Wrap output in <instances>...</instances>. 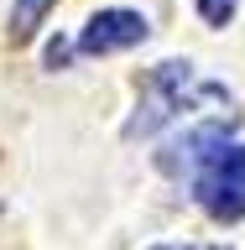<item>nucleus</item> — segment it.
I'll return each instance as SVG.
<instances>
[{
  "instance_id": "6e6552de",
  "label": "nucleus",
  "mask_w": 245,
  "mask_h": 250,
  "mask_svg": "<svg viewBox=\"0 0 245 250\" xmlns=\"http://www.w3.org/2000/svg\"><path fill=\"white\" fill-rule=\"evenodd\" d=\"M219 250H224V245H219Z\"/></svg>"
},
{
  "instance_id": "39448f33",
  "label": "nucleus",
  "mask_w": 245,
  "mask_h": 250,
  "mask_svg": "<svg viewBox=\"0 0 245 250\" xmlns=\"http://www.w3.org/2000/svg\"><path fill=\"white\" fill-rule=\"evenodd\" d=\"M52 5H58V0H16V5H11V37H16V42H26L31 31L47 21Z\"/></svg>"
},
{
  "instance_id": "f03ea898",
  "label": "nucleus",
  "mask_w": 245,
  "mask_h": 250,
  "mask_svg": "<svg viewBox=\"0 0 245 250\" xmlns=\"http://www.w3.org/2000/svg\"><path fill=\"white\" fill-rule=\"evenodd\" d=\"M235 115H224V120H199V125H188L183 136H172L167 146H162V156H156V167L167 172V177H199L209 162H214L224 146H230L235 136Z\"/></svg>"
},
{
  "instance_id": "f257e3e1",
  "label": "nucleus",
  "mask_w": 245,
  "mask_h": 250,
  "mask_svg": "<svg viewBox=\"0 0 245 250\" xmlns=\"http://www.w3.org/2000/svg\"><path fill=\"white\" fill-rule=\"evenodd\" d=\"M199 99H224V83L199 78L193 62H162V68L146 78V89H141L136 115L125 120V141L156 136L167 120H178V115H188V109H199Z\"/></svg>"
},
{
  "instance_id": "423d86ee",
  "label": "nucleus",
  "mask_w": 245,
  "mask_h": 250,
  "mask_svg": "<svg viewBox=\"0 0 245 250\" xmlns=\"http://www.w3.org/2000/svg\"><path fill=\"white\" fill-rule=\"evenodd\" d=\"M235 11H240V0H199V16L209 21V26H230Z\"/></svg>"
},
{
  "instance_id": "20e7f679",
  "label": "nucleus",
  "mask_w": 245,
  "mask_h": 250,
  "mask_svg": "<svg viewBox=\"0 0 245 250\" xmlns=\"http://www.w3.org/2000/svg\"><path fill=\"white\" fill-rule=\"evenodd\" d=\"M152 37V21L141 11H125V5H110V11H94L78 31V52L89 58H110V52H131Z\"/></svg>"
},
{
  "instance_id": "7ed1b4c3",
  "label": "nucleus",
  "mask_w": 245,
  "mask_h": 250,
  "mask_svg": "<svg viewBox=\"0 0 245 250\" xmlns=\"http://www.w3.org/2000/svg\"><path fill=\"white\" fill-rule=\"evenodd\" d=\"M199 203L209 219H224V224L245 214V146H224L199 172Z\"/></svg>"
},
{
  "instance_id": "0eeeda50",
  "label": "nucleus",
  "mask_w": 245,
  "mask_h": 250,
  "mask_svg": "<svg viewBox=\"0 0 245 250\" xmlns=\"http://www.w3.org/2000/svg\"><path fill=\"white\" fill-rule=\"evenodd\" d=\"M152 250H193V245H152Z\"/></svg>"
}]
</instances>
